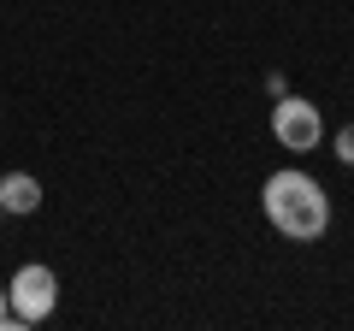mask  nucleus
I'll list each match as a JSON object with an SVG mask.
<instances>
[{
    "instance_id": "obj_1",
    "label": "nucleus",
    "mask_w": 354,
    "mask_h": 331,
    "mask_svg": "<svg viewBox=\"0 0 354 331\" xmlns=\"http://www.w3.org/2000/svg\"><path fill=\"white\" fill-rule=\"evenodd\" d=\"M260 207H266V219H272V231L290 237V242H319L330 231V195L319 190V178H307L295 166H283V172L266 178Z\"/></svg>"
},
{
    "instance_id": "obj_2",
    "label": "nucleus",
    "mask_w": 354,
    "mask_h": 331,
    "mask_svg": "<svg viewBox=\"0 0 354 331\" xmlns=\"http://www.w3.org/2000/svg\"><path fill=\"white\" fill-rule=\"evenodd\" d=\"M6 302H12V319H18V325H41V319L59 307V278H53V267H41V260L18 267Z\"/></svg>"
},
{
    "instance_id": "obj_3",
    "label": "nucleus",
    "mask_w": 354,
    "mask_h": 331,
    "mask_svg": "<svg viewBox=\"0 0 354 331\" xmlns=\"http://www.w3.org/2000/svg\"><path fill=\"white\" fill-rule=\"evenodd\" d=\"M272 136L290 154H313L319 142H325V118H319V107L301 101V95H278V107H272Z\"/></svg>"
},
{
    "instance_id": "obj_4",
    "label": "nucleus",
    "mask_w": 354,
    "mask_h": 331,
    "mask_svg": "<svg viewBox=\"0 0 354 331\" xmlns=\"http://www.w3.org/2000/svg\"><path fill=\"white\" fill-rule=\"evenodd\" d=\"M0 207H6V213H36L41 207V184L30 178V172H6V178H0Z\"/></svg>"
},
{
    "instance_id": "obj_5",
    "label": "nucleus",
    "mask_w": 354,
    "mask_h": 331,
    "mask_svg": "<svg viewBox=\"0 0 354 331\" xmlns=\"http://www.w3.org/2000/svg\"><path fill=\"white\" fill-rule=\"evenodd\" d=\"M330 148H337V166H354V118L337 130V142H330Z\"/></svg>"
},
{
    "instance_id": "obj_6",
    "label": "nucleus",
    "mask_w": 354,
    "mask_h": 331,
    "mask_svg": "<svg viewBox=\"0 0 354 331\" xmlns=\"http://www.w3.org/2000/svg\"><path fill=\"white\" fill-rule=\"evenodd\" d=\"M6 325H18V319H12V302H6V284H0V331Z\"/></svg>"
}]
</instances>
